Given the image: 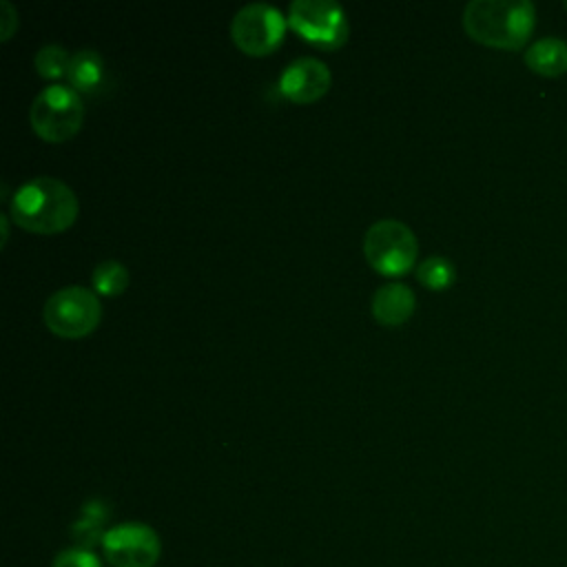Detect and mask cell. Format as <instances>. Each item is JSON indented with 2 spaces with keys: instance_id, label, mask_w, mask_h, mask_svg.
Listing matches in <instances>:
<instances>
[{
  "instance_id": "cell-1",
  "label": "cell",
  "mask_w": 567,
  "mask_h": 567,
  "mask_svg": "<svg viewBox=\"0 0 567 567\" xmlns=\"http://www.w3.org/2000/svg\"><path fill=\"white\" fill-rule=\"evenodd\" d=\"M75 193L55 177H35L20 186L9 206L11 219L38 235L64 233L78 219Z\"/></svg>"
},
{
  "instance_id": "cell-2",
  "label": "cell",
  "mask_w": 567,
  "mask_h": 567,
  "mask_svg": "<svg viewBox=\"0 0 567 567\" xmlns=\"http://www.w3.org/2000/svg\"><path fill=\"white\" fill-rule=\"evenodd\" d=\"M463 27L481 44L520 49L536 27V9L529 0H472L463 9Z\"/></svg>"
},
{
  "instance_id": "cell-3",
  "label": "cell",
  "mask_w": 567,
  "mask_h": 567,
  "mask_svg": "<svg viewBox=\"0 0 567 567\" xmlns=\"http://www.w3.org/2000/svg\"><path fill=\"white\" fill-rule=\"evenodd\" d=\"M84 120V104L80 93L71 86L51 84L42 89L31 102L29 122L38 137L51 144L71 140Z\"/></svg>"
},
{
  "instance_id": "cell-4",
  "label": "cell",
  "mask_w": 567,
  "mask_h": 567,
  "mask_svg": "<svg viewBox=\"0 0 567 567\" xmlns=\"http://www.w3.org/2000/svg\"><path fill=\"white\" fill-rule=\"evenodd\" d=\"M363 252L372 270L385 277H401L412 270L419 244L410 226L396 219L374 221L363 237Z\"/></svg>"
},
{
  "instance_id": "cell-5",
  "label": "cell",
  "mask_w": 567,
  "mask_h": 567,
  "mask_svg": "<svg viewBox=\"0 0 567 567\" xmlns=\"http://www.w3.org/2000/svg\"><path fill=\"white\" fill-rule=\"evenodd\" d=\"M100 319L102 303L97 295L84 286L60 288L44 303V323L62 339H82L91 334Z\"/></svg>"
},
{
  "instance_id": "cell-6",
  "label": "cell",
  "mask_w": 567,
  "mask_h": 567,
  "mask_svg": "<svg viewBox=\"0 0 567 567\" xmlns=\"http://www.w3.org/2000/svg\"><path fill=\"white\" fill-rule=\"evenodd\" d=\"M288 24L301 40L326 51L341 49L350 33L343 7L332 0H295Z\"/></svg>"
},
{
  "instance_id": "cell-7",
  "label": "cell",
  "mask_w": 567,
  "mask_h": 567,
  "mask_svg": "<svg viewBox=\"0 0 567 567\" xmlns=\"http://www.w3.org/2000/svg\"><path fill=\"white\" fill-rule=\"evenodd\" d=\"M286 33L284 16L264 2L241 7L230 22V38L239 51L252 58L272 53Z\"/></svg>"
},
{
  "instance_id": "cell-8",
  "label": "cell",
  "mask_w": 567,
  "mask_h": 567,
  "mask_svg": "<svg viewBox=\"0 0 567 567\" xmlns=\"http://www.w3.org/2000/svg\"><path fill=\"white\" fill-rule=\"evenodd\" d=\"M102 549L113 567H153L162 545L153 527L124 523L102 534Z\"/></svg>"
},
{
  "instance_id": "cell-9",
  "label": "cell",
  "mask_w": 567,
  "mask_h": 567,
  "mask_svg": "<svg viewBox=\"0 0 567 567\" xmlns=\"http://www.w3.org/2000/svg\"><path fill=\"white\" fill-rule=\"evenodd\" d=\"M330 82L332 75L326 62L319 58H299L284 69L279 78V91L290 102L312 104L328 93Z\"/></svg>"
},
{
  "instance_id": "cell-10",
  "label": "cell",
  "mask_w": 567,
  "mask_h": 567,
  "mask_svg": "<svg viewBox=\"0 0 567 567\" xmlns=\"http://www.w3.org/2000/svg\"><path fill=\"white\" fill-rule=\"evenodd\" d=\"M414 292L401 281L383 284L372 297V315L381 326H401L414 312Z\"/></svg>"
},
{
  "instance_id": "cell-11",
  "label": "cell",
  "mask_w": 567,
  "mask_h": 567,
  "mask_svg": "<svg viewBox=\"0 0 567 567\" xmlns=\"http://www.w3.org/2000/svg\"><path fill=\"white\" fill-rule=\"evenodd\" d=\"M523 60L538 75H563L567 71V42L556 35L538 38L525 49Z\"/></svg>"
},
{
  "instance_id": "cell-12",
  "label": "cell",
  "mask_w": 567,
  "mask_h": 567,
  "mask_svg": "<svg viewBox=\"0 0 567 567\" xmlns=\"http://www.w3.org/2000/svg\"><path fill=\"white\" fill-rule=\"evenodd\" d=\"M66 80L78 93H93L95 89H100L104 80V62L100 53L93 49H80L78 53H73Z\"/></svg>"
},
{
  "instance_id": "cell-13",
  "label": "cell",
  "mask_w": 567,
  "mask_h": 567,
  "mask_svg": "<svg viewBox=\"0 0 567 567\" xmlns=\"http://www.w3.org/2000/svg\"><path fill=\"white\" fill-rule=\"evenodd\" d=\"M416 279L430 290H445L456 279V268L447 257H427L416 266Z\"/></svg>"
},
{
  "instance_id": "cell-14",
  "label": "cell",
  "mask_w": 567,
  "mask_h": 567,
  "mask_svg": "<svg viewBox=\"0 0 567 567\" xmlns=\"http://www.w3.org/2000/svg\"><path fill=\"white\" fill-rule=\"evenodd\" d=\"M128 286V270L124 268V264L115 261V259H106L100 261L93 268V288L100 295L106 297H115L120 292H124Z\"/></svg>"
},
{
  "instance_id": "cell-15",
  "label": "cell",
  "mask_w": 567,
  "mask_h": 567,
  "mask_svg": "<svg viewBox=\"0 0 567 567\" xmlns=\"http://www.w3.org/2000/svg\"><path fill=\"white\" fill-rule=\"evenodd\" d=\"M35 71L44 80H60L66 78L69 66H71V55L64 47L60 44H47L35 53Z\"/></svg>"
},
{
  "instance_id": "cell-16",
  "label": "cell",
  "mask_w": 567,
  "mask_h": 567,
  "mask_svg": "<svg viewBox=\"0 0 567 567\" xmlns=\"http://www.w3.org/2000/svg\"><path fill=\"white\" fill-rule=\"evenodd\" d=\"M53 567H102V565L95 558V554H91L89 549L75 547L58 554V558L53 560Z\"/></svg>"
},
{
  "instance_id": "cell-17",
  "label": "cell",
  "mask_w": 567,
  "mask_h": 567,
  "mask_svg": "<svg viewBox=\"0 0 567 567\" xmlns=\"http://www.w3.org/2000/svg\"><path fill=\"white\" fill-rule=\"evenodd\" d=\"M0 9H2V35H0V40L7 42L13 35L16 27H18V13H16L13 4L7 2V0L0 2Z\"/></svg>"
},
{
  "instance_id": "cell-18",
  "label": "cell",
  "mask_w": 567,
  "mask_h": 567,
  "mask_svg": "<svg viewBox=\"0 0 567 567\" xmlns=\"http://www.w3.org/2000/svg\"><path fill=\"white\" fill-rule=\"evenodd\" d=\"M0 224H2V244H7V237H9V226H7V215H0Z\"/></svg>"
},
{
  "instance_id": "cell-19",
  "label": "cell",
  "mask_w": 567,
  "mask_h": 567,
  "mask_svg": "<svg viewBox=\"0 0 567 567\" xmlns=\"http://www.w3.org/2000/svg\"><path fill=\"white\" fill-rule=\"evenodd\" d=\"M565 9H567V2H565Z\"/></svg>"
}]
</instances>
